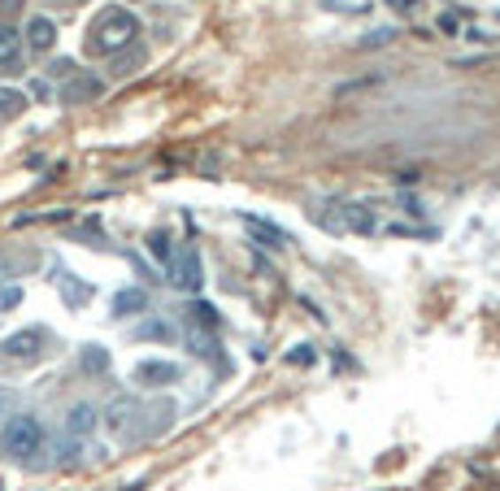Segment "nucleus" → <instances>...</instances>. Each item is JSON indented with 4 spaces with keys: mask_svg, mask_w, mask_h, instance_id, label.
<instances>
[{
    "mask_svg": "<svg viewBox=\"0 0 500 491\" xmlns=\"http://www.w3.org/2000/svg\"><path fill=\"white\" fill-rule=\"evenodd\" d=\"M135 40H140V18L131 9H122V4H109V9H100L96 18H92L83 52L88 57H113V52L131 49Z\"/></svg>",
    "mask_w": 500,
    "mask_h": 491,
    "instance_id": "f257e3e1",
    "label": "nucleus"
},
{
    "mask_svg": "<svg viewBox=\"0 0 500 491\" xmlns=\"http://www.w3.org/2000/svg\"><path fill=\"white\" fill-rule=\"evenodd\" d=\"M0 448H4L9 461H31V456L44 448V426H40V418H31V413L9 418L4 431H0Z\"/></svg>",
    "mask_w": 500,
    "mask_h": 491,
    "instance_id": "f03ea898",
    "label": "nucleus"
},
{
    "mask_svg": "<svg viewBox=\"0 0 500 491\" xmlns=\"http://www.w3.org/2000/svg\"><path fill=\"white\" fill-rule=\"evenodd\" d=\"M44 344H49V335H44L40 326L13 331V335L0 344V361H4V365H35V361L44 357Z\"/></svg>",
    "mask_w": 500,
    "mask_h": 491,
    "instance_id": "7ed1b4c3",
    "label": "nucleus"
},
{
    "mask_svg": "<svg viewBox=\"0 0 500 491\" xmlns=\"http://www.w3.org/2000/svg\"><path fill=\"white\" fill-rule=\"evenodd\" d=\"M165 274H170V283H174V288H183V292H200V283H204V279H200V252L192 244L179 248Z\"/></svg>",
    "mask_w": 500,
    "mask_h": 491,
    "instance_id": "20e7f679",
    "label": "nucleus"
},
{
    "mask_svg": "<svg viewBox=\"0 0 500 491\" xmlns=\"http://www.w3.org/2000/svg\"><path fill=\"white\" fill-rule=\"evenodd\" d=\"M100 96H104V79L96 74H70L61 88V104H92Z\"/></svg>",
    "mask_w": 500,
    "mask_h": 491,
    "instance_id": "39448f33",
    "label": "nucleus"
},
{
    "mask_svg": "<svg viewBox=\"0 0 500 491\" xmlns=\"http://www.w3.org/2000/svg\"><path fill=\"white\" fill-rule=\"evenodd\" d=\"M135 418H140V404H135L131 395H118V400L104 409V426H109L113 435H122V440L135 431Z\"/></svg>",
    "mask_w": 500,
    "mask_h": 491,
    "instance_id": "423d86ee",
    "label": "nucleus"
},
{
    "mask_svg": "<svg viewBox=\"0 0 500 491\" xmlns=\"http://www.w3.org/2000/svg\"><path fill=\"white\" fill-rule=\"evenodd\" d=\"M0 70L22 74V31L13 22H0Z\"/></svg>",
    "mask_w": 500,
    "mask_h": 491,
    "instance_id": "0eeeda50",
    "label": "nucleus"
},
{
    "mask_svg": "<svg viewBox=\"0 0 500 491\" xmlns=\"http://www.w3.org/2000/svg\"><path fill=\"white\" fill-rule=\"evenodd\" d=\"M135 383L140 387H170V383H179V365L174 361H140Z\"/></svg>",
    "mask_w": 500,
    "mask_h": 491,
    "instance_id": "6e6552de",
    "label": "nucleus"
},
{
    "mask_svg": "<svg viewBox=\"0 0 500 491\" xmlns=\"http://www.w3.org/2000/svg\"><path fill=\"white\" fill-rule=\"evenodd\" d=\"M22 35H27V49L52 52V44H57V22L40 13V18H31V22H27V31H22Z\"/></svg>",
    "mask_w": 500,
    "mask_h": 491,
    "instance_id": "1a4fd4ad",
    "label": "nucleus"
},
{
    "mask_svg": "<svg viewBox=\"0 0 500 491\" xmlns=\"http://www.w3.org/2000/svg\"><path fill=\"white\" fill-rule=\"evenodd\" d=\"M144 61H149V52L140 49V40H135L131 49H122V52H113V57H109V74H113V79H131Z\"/></svg>",
    "mask_w": 500,
    "mask_h": 491,
    "instance_id": "9d476101",
    "label": "nucleus"
},
{
    "mask_svg": "<svg viewBox=\"0 0 500 491\" xmlns=\"http://www.w3.org/2000/svg\"><path fill=\"white\" fill-rule=\"evenodd\" d=\"M96 418L100 413L92 404H74V409L65 413V435H70V440H88V435L96 431Z\"/></svg>",
    "mask_w": 500,
    "mask_h": 491,
    "instance_id": "9b49d317",
    "label": "nucleus"
},
{
    "mask_svg": "<svg viewBox=\"0 0 500 491\" xmlns=\"http://www.w3.org/2000/svg\"><path fill=\"white\" fill-rule=\"evenodd\" d=\"M57 288H61V300L70 304V309H83L88 300H92V283H79L70 270H57V279H52Z\"/></svg>",
    "mask_w": 500,
    "mask_h": 491,
    "instance_id": "f8f14e48",
    "label": "nucleus"
},
{
    "mask_svg": "<svg viewBox=\"0 0 500 491\" xmlns=\"http://www.w3.org/2000/svg\"><path fill=\"white\" fill-rule=\"evenodd\" d=\"M149 313V292L144 288H122L113 295V318H140Z\"/></svg>",
    "mask_w": 500,
    "mask_h": 491,
    "instance_id": "ddd939ff",
    "label": "nucleus"
},
{
    "mask_svg": "<svg viewBox=\"0 0 500 491\" xmlns=\"http://www.w3.org/2000/svg\"><path fill=\"white\" fill-rule=\"evenodd\" d=\"M240 222H244V226H249V231H252V235H257V240H261L265 248H283V244H288V235H283V231H279L274 222H261V218H252V213H244Z\"/></svg>",
    "mask_w": 500,
    "mask_h": 491,
    "instance_id": "4468645a",
    "label": "nucleus"
},
{
    "mask_svg": "<svg viewBox=\"0 0 500 491\" xmlns=\"http://www.w3.org/2000/svg\"><path fill=\"white\" fill-rule=\"evenodd\" d=\"M27 92H18V88H0V122H13V118H22L27 113Z\"/></svg>",
    "mask_w": 500,
    "mask_h": 491,
    "instance_id": "2eb2a0df",
    "label": "nucleus"
},
{
    "mask_svg": "<svg viewBox=\"0 0 500 491\" xmlns=\"http://www.w3.org/2000/svg\"><path fill=\"white\" fill-rule=\"evenodd\" d=\"M79 365H83V374H109V348L100 344H83V352H79Z\"/></svg>",
    "mask_w": 500,
    "mask_h": 491,
    "instance_id": "dca6fc26",
    "label": "nucleus"
},
{
    "mask_svg": "<svg viewBox=\"0 0 500 491\" xmlns=\"http://www.w3.org/2000/svg\"><path fill=\"white\" fill-rule=\"evenodd\" d=\"M135 340H157V344H170L174 340V326L170 322H161V318H152L144 326H135Z\"/></svg>",
    "mask_w": 500,
    "mask_h": 491,
    "instance_id": "f3484780",
    "label": "nucleus"
},
{
    "mask_svg": "<svg viewBox=\"0 0 500 491\" xmlns=\"http://www.w3.org/2000/svg\"><path fill=\"white\" fill-rule=\"evenodd\" d=\"M344 218H349V226L352 231H361V235H370L379 222H374V213H365L361 204H344Z\"/></svg>",
    "mask_w": 500,
    "mask_h": 491,
    "instance_id": "a211bd4d",
    "label": "nucleus"
},
{
    "mask_svg": "<svg viewBox=\"0 0 500 491\" xmlns=\"http://www.w3.org/2000/svg\"><path fill=\"white\" fill-rule=\"evenodd\" d=\"M149 252L157 257V261H161V265H165V270H170V261H174V248H170V235H165V231H152V235H149Z\"/></svg>",
    "mask_w": 500,
    "mask_h": 491,
    "instance_id": "6ab92c4d",
    "label": "nucleus"
},
{
    "mask_svg": "<svg viewBox=\"0 0 500 491\" xmlns=\"http://www.w3.org/2000/svg\"><path fill=\"white\" fill-rule=\"evenodd\" d=\"M188 313H192V322H200V326H209V331L218 326V309H213V304H192Z\"/></svg>",
    "mask_w": 500,
    "mask_h": 491,
    "instance_id": "aec40b11",
    "label": "nucleus"
},
{
    "mask_svg": "<svg viewBox=\"0 0 500 491\" xmlns=\"http://www.w3.org/2000/svg\"><path fill=\"white\" fill-rule=\"evenodd\" d=\"M188 344H192V352H200V357H213V340H209V335H196V331H192Z\"/></svg>",
    "mask_w": 500,
    "mask_h": 491,
    "instance_id": "412c9836",
    "label": "nucleus"
},
{
    "mask_svg": "<svg viewBox=\"0 0 500 491\" xmlns=\"http://www.w3.org/2000/svg\"><path fill=\"white\" fill-rule=\"evenodd\" d=\"M49 74H52V79H70V74H74V61H65V57H57V61H52V65H49Z\"/></svg>",
    "mask_w": 500,
    "mask_h": 491,
    "instance_id": "4be33fe9",
    "label": "nucleus"
},
{
    "mask_svg": "<svg viewBox=\"0 0 500 491\" xmlns=\"http://www.w3.org/2000/svg\"><path fill=\"white\" fill-rule=\"evenodd\" d=\"M22 300V288H0V309H13Z\"/></svg>",
    "mask_w": 500,
    "mask_h": 491,
    "instance_id": "5701e85b",
    "label": "nucleus"
},
{
    "mask_svg": "<svg viewBox=\"0 0 500 491\" xmlns=\"http://www.w3.org/2000/svg\"><path fill=\"white\" fill-rule=\"evenodd\" d=\"M22 4H27V0H0V13H4V22H9V18H18V13H22Z\"/></svg>",
    "mask_w": 500,
    "mask_h": 491,
    "instance_id": "b1692460",
    "label": "nucleus"
},
{
    "mask_svg": "<svg viewBox=\"0 0 500 491\" xmlns=\"http://www.w3.org/2000/svg\"><path fill=\"white\" fill-rule=\"evenodd\" d=\"M288 361H292V365H309V361H313V352H309V344H300L296 352L288 357Z\"/></svg>",
    "mask_w": 500,
    "mask_h": 491,
    "instance_id": "393cba45",
    "label": "nucleus"
},
{
    "mask_svg": "<svg viewBox=\"0 0 500 491\" xmlns=\"http://www.w3.org/2000/svg\"><path fill=\"white\" fill-rule=\"evenodd\" d=\"M9 404H13V392H9V387H0V422L9 418Z\"/></svg>",
    "mask_w": 500,
    "mask_h": 491,
    "instance_id": "a878e982",
    "label": "nucleus"
},
{
    "mask_svg": "<svg viewBox=\"0 0 500 491\" xmlns=\"http://www.w3.org/2000/svg\"><path fill=\"white\" fill-rule=\"evenodd\" d=\"M396 4H400V9H409V4H418V0H396Z\"/></svg>",
    "mask_w": 500,
    "mask_h": 491,
    "instance_id": "bb28decb",
    "label": "nucleus"
}]
</instances>
